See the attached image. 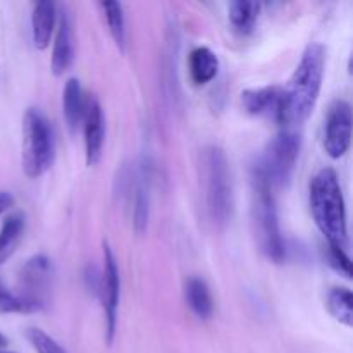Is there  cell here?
Here are the masks:
<instances>
[{
    "instance_id": "19",
    "label": "cell",
    "mask_w": 353,
    "mask_h": 353,
    "mask_svg": "<svg viewBox=\"0 0 353 353\" xmlns=\"http://www.w3.org/2000/svg\"><path fill=\"white\" fill-rule=\"evenodd\" d=\"M327 309L338 323L352 327L353 324V299L347 288H333L327 293Z\"/></svg>"
},
{
    "instance_id": "26",
    "label": "cell",
    "mask_w": 353,
    "mask_h": 353,
    "mask_svg": "<svg viewBox=\"0 0 353 353\" xmlns=\"http://www.w3.org/2000/svg\"><path fill=\"white\" fill-rule=\"evenodd\" d=\"M7 347V338L3 336L2 333H0V350H2V348H6Z\"/></svg>"
},
{
    "instance_id": "24",
    "label": "cell",
    "mask_w": 353,
    "mask_h": 353,
    "mask_svg": "<svg viewBox=\"0 0 353 353\" xmlns=\"http://www.w3.org/2000/svg\"><path fill=\"white\" fill-rule=\"evenodd\" d=\"M0 314H23L17 296L0 281Z\"/></svg>"
},
{
    "instance_id": "10",
    "label": "cell",
    "mask_w": 353,
    "mask_h": 353,
    "mask_svg": "<svg viewBox=\"0 0 353 353\" xmlns=\"http://www.w3.org/2000/svg\"><path fill=\"white\" fill-rule=\"evenodd\" d=\"M83 131H85V154L86 164L97 165L102 159L103 148V112L97 97H88L85 100V112H83Z\"/></svg>"
},
{
    "instance_id": "9",
    "label": "cell",
    "mask_w": 353,
    "mask_h": 353,
    "mask_svg": "<svg viewBox=\"0 0 353 353\" xmlns=\"http://www.w3.org/2000/svg\"><path fill=\"white\" fill-rule=\"evenodd\" d=\"M352 107L347 100H336L324 121V150L331 159H340L350 148Z\"/></svg>"
},
{
    "instance_id": "17",
    "label": "cell",
    "mask_w": 353,
    "mask_h": 353,
    "mask_svg": "<svg viewBox=\"0 0 353 353\" xmlns=\"http://www.w3.org/2000/svg\"><path fill=\"white\" fill-rule=\"evenodd\" d=\"M26 221L21 212H14L3 219L0 228V265L6 264L16 252L21 238H23Z\"/></svg>"
},
{
    "instance_id": "16",
    "label": "cell",
    "mask_w": 353,
    "mask_h": 353,
    "mask_svg": "<svg viewBox=\"0 0 353 353\" xmlns=\"http://www.w3.org/2000/svg\"><path fill=\"white\" fill-rule=\"evenodd\" d=\"M62 112L68 123L69 130L74 133L78 130L79 123L83 121V112H85V99H83L81 85L76 78H69L62 93Z\"/></svg>"
},
{
    "instance_id": "2",
    "label": "cell",
    "mask_w": 353,
    "mask_h": 353,
    "mask_svg": "<svg viewBox=\"0 0 353 353\" xmlns=\"http://www.w3.org/2000/svg\"><path fill=\"white\" fill-rule=\"evenodd\" d=\"M310 212L319 231L327 240V247L347 252V209L334 169H321L310 181Z\"/></svg>"
},
{
    "instance_id": "8",
    "label": "cell",
    "mask_w": 353,
    "mask_h": 353,
    "mask_svg": "<svg viewBox=\"0 0 353 353\" xmlns=\"http://www.w3.org/2000/svg\"><path fill=\"white\" fill-rule=\"evenodd\" d=\"M99 296L102 300L103 316H105V341L110 345L114 341V336H116L117 309H119L121 299V278L116 257H114L107 241H103V269L100 272Z\"/></svg>"
},
{
    "instance_id": "3",
    "label": "cell",
    "mask_w": 353,
    "mask_h": 353,
    "mask_svg": "<svg viewBox=\"0 0 353 353\" xmlns=\"http://www.w3.org/2000/svg\"><path fill=\"white\" fill-rule=\"evenodd\" d=\"M272 186L262 174L257 164L252 168V223L254 233L262 254L274 264L286 259V245L279 228L278 207H276Z\"/></svg>"
},
{
    "instance_id": "5",
    "label": "cell",
    "mask_w": 353,
    "mask_h": 353,
    "mask_svg": "<svg viewBox=\"0 0 353 353\" xmlns=\"http://www.w3.org/2000/svg\"><path fill=\"white\" fill-rule=\"evenodd\" d=\"M55 140L47 117L28 109L23 119V169L28 178H40L54 164Z\"/></svg>"
},
{
    "instance_id": "22",
    "label": "cell",
    "mask_w": 353,
    "mask_h": 353,
    "mask_svg": "<svg viewBox=\"0 0 353 353\" xmlns=\"http://www.w3.org/2000/svg\"><path fill=\"white\" fill-rule=\"evenodd\" d=\"M26 338L37 353H68L52 336H48L40 327H30Z\"/></svg>"
},
{
    "instance_id": "12",
    "label": "cell",
    "mask_w": 353,
    "mask_h": 353,
    "mask_svg": "<svg viewBox=\"0 0 353 353\" xmlns=\"http://www.w3.org/2000/svg\"><path fill=\"white\" fill-rule=\"evenodd\" d=\"M241 103L252 116L272 117L278 121L279 109H281V88L264 86V88L245 90L241 93Z\"/></svg>"
},
{
    "instance_id": "25",
    "label": "cell",
    "mask_w": 353,
    "mask_h": 353,
    "mask_svg": "<svg viewBox=\"0 0 353 353\" xmlns=\"http://www.w3.org/2000/svg\"><path fill=\"white\" fill-rule=\"evenodd\" d=\"M12 205H14L12 193L6 192V190H0V216H3V214H6Z\"/></svg>"
},
{
    "instance_id": "7",
    "label": "cell",
    "mask_w": 353,
    "mask_h": 353,
    "mask_svg": "<svg viewBox=\"0 0 353 353\" xmlns=\"http://www.w3.org/2000/svg\"><path fill=\"white\" fill-rule=\"evenodd\" d=\"M302 147V138L296 131L283 130L269 141L265 154L257 165L272 188H283L292 179Z\"/></svg>"
},
{
    "instance_id": "4",
    "label": "cell",
    "mask_w": 353,
    "mask_h": 353,
    "mask_svg": "<svg viewBox=\"0 0 353 353\" xmlns=\"http://www.w3.org/2000/svg\"><path fill=\"white\" fill-rule=\"evenodd\" d=\"M200 168L205 188L207 212L216 226H224L233 210V188L226 155L219 147H207L202 152Z\"/></svg>"
},
{
    "instance_id": "27",
    "label": "cell",
    "mask_w": 353,
    "mask_h": 353,
    "mask_svg": "<svg viewBox=\"0 0 353 353\" xmlns=\"http://www.w3.org/2000/svg\"><path fill=\"white\" fill-rule=\"evenodd\" d=\"M0 353H16V352H6V350H0Z\"/></svg>"
},
{
    "instance_id": "21",
    "label": "cell",
    "mask_w": 353,
    "mask_h": 353,
    "mask_svg": "<svg viewBox=\"0 0 353 353\" xmlns=\"http://www.w3.org/2000/svg\"><path fill=\"white\" fill-rule=\"evenodd\" d=\"M148 192L145 185H138L134 188L133 199V224L138 233H143L148 224Z\"/></svg>"
},
{
    "instance_id": "11",
    "label": "cell",
    "mask_w": 353,
    "mask_h": 353,
    "mask_svg": "<svg viewBox=\"0 0 353 353\" xmlns=\"http://www.w3.org/2000/svg\"><path fill=\"white\" fill-rule=\"evenodd\" d=\"M74 61V31L69 12H61L57 21L54 52H52V71L55 76H62L69 71Z\"/></svg>"
},
{
    "instance_id": "15",
    "label": "cell",
    "mask_w": 353,
    "mask_h": 353,
    "mask_svg": "<svg viewBox=\"0 0 353 353\" xmlns=\"http://www.w3.org/2000/svg\"><path fill=\"white\" fill-rule=\"evenodd\" d=\"M185 299L190 310L199 319H210L214 312V302L210 290L202 278H190L185 286Z\"/></svg>"
},
{
    "instance_id": "13",
    "label": "cell",
    "mask_w": 353,
    "mask_h": 353,
    "mask_svg": "<svg viewBox=\"0 0 353 353\" xmlns=\"http://www.w3.org/2000/svg\"><path fill=\"white\" fill-rule=\"evenodd\" d=\"M55 23H57V6L54 2L43 0V2L34 3L33 14H31V34H33V43L38 50H45L50 45Z\"/></svg>"
},
{
    "instance_id": "14",
    "label": "cell",
    "mask_w": 353,
    "mask_h": 353,
    "mask_svg": "<svg viewBox=\"0 0 353 353\" xmlns=\"http://www.w3.org/2000/svg\"><path fill=\"white\" fill-rule=\"evenodd\" d=\"M188 69L195 85H207L212 81L219 71V59L210 48L196 47L188 59Z\"/></svg>"
},
{
    "instance_id": "6",
    "label": "cell",
    "mask_w": 353,
    "mask_h": 353,
    "mask_svg": "<svg viewBox=\"0 0 353 353\" xmlns=\"http://www.w3.org/2000/svg\"><path fill=\"white\" fill-rule=\"evenodd\" d=\"M54 276V264L45 255H33L24 262L17 276V292L14 293L23 307V314L40 312L47 307Z\"/></svg>"
},
{
    "instance_id": "1",
    "label": "cell",
    "mask_w": 353,
    "mask_h": 353,
    "mask_svg": "<svg viewBox=\"0 0 353 353\" xmlns=\"http://www.w3.org/2000/svg\"><path fill=\"white\" fill-rule=\"evenodd\" d=\"M326 65V48L321 43H310L303 52L288 85L281 90V109L278 123L285 130L302 126L312 114L319 99Z\"/></svg>"
},
{
    "instance_id": "18",
    "label": "cell",
    "mask_w": 353,
    "mask_h": 353,
    "mask_svg": "<svg viewBox=\"0 0 353 353\" xmlns=\"http://www.w3.org/2000/svg\"><path fill=\"white\" fill-rule=\"evenodd\" d=\"M228 12H230V21L234 30L240 33H250L254 30L259 12H261V6L257 2H248V0H236V2L230 3Z\"/></svg>"
},
{
    "instance_id": "23",
    "label": "cell",
    "mask_w": 353,
    "mask_h": 353,
    "mask_svg": "<svg viewBox=\"0 0 353 353\" xmlns=\"http://www.w3.org/2000/svg\"><path fill=\"white\" fill-rule=\"evenodd\" d=\"M327 259H330V264L336 269L338 272L345 274L347 278L352 276V264L350 259H348L347 252L341 250V248L327 247Z\"/></svg>"
},
{
    "instance_id": "20",
    "label": "cell",
    "mask_w": 353,
    "mask_h": 353,
    "mask_svg": "<svg viewBox=\"0 0 353 353\" xmlns=\"http://www.w3.org/2000/svg\"><path fill=\"white\" fill-rule=\"evenodd\" d=\"M100 7H102L103 17H105L107 26H109L114 41L119 47V50L124 52V45H126V23H124L123 6L119 2H102Z\"/></svg>"
}]
</instances>
